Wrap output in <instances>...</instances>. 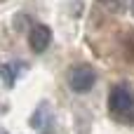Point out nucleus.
I'll list each match as a JSON object with an SVG mask.
<instances>
[{
    "label": "nucleus",
    "mask_w": 134,
    "mask_h": 134,
    "mask_svg": "<svg viewBox=\"0 0 134 134\" xmlns=\"http://www.w3.org/2000/svg\"><path fill=\"white\" fill-rule=\"evenodd\" d=\"M108 111L118 120H132L134 118V92L127 82H118L108 94Z\"/></svg>",
    "instance_id": "nucleus-1"
},
{
    "label": "nucleus",
    "mask_w": 134,
    "mask_h": 134,
    "mask_svg": "<svg viewBox=\"0 0 134 134\" xmlns=\"http://www.w3.org/2000/svg\"><path fill=\"white\" fill-rule=\"evenodd\" d=\"M97 5H99L104 12H111V14H115V12H120V9H122L125 0H97Z\"/></svg>",
    "instance_id": "nucleus-6"
},
{
    "label": "nucleus",
    "mask_w": 134,
    "mask_h": 134,
    "mask_svg": "<svg viewBox=\"0 0 134 134\" xmlns=\"http://www.w3.org/2000/svg\"><path fill=\"white\" fill-rule=\"evenodd\" d=\"M97 82V71L90 64H75L68 73V87L75 94H87Z\"/></svg>",
    "instance_id": "nucleus-2"
},
{
    "label": "nucleus",
    "mask_w": 134,
    "mask_h": 134,
    "mask_svg": "<svg viewBox=\"0 0 134 134\" xmlns=\"http://www.w3.org/2000/svg\"><path fill=\"white\" fill-rule=\"evenodd\" d=\"M130 12L134 14V0H130Z\"/></svg>",
    "instance_id": "nucleus-7"
},
{
    "label": "nucleus",
    "mask_w": 134,
    "mask_h": 134,
    "mask_svg": "<svg viewBox=\"0 0 134 134\" xmlns=\"http://www.w3.org/2000/svg\"><path fill=\"white\" fill-rule=\"evenodd\" d=\"M21 71H24V64H21V61H9V64H5V66L0 68V78H2V82H5V87H14Z\"/></svg>",
    "instance_id": "nucleus-5"
},
{
    "label": "nucleus",
    "mask_w": 134,
    "mask_h": 134,
    "mask_svg": "<svg viewBox=\"0 0 134 134\" xmlns=\"http://www.w3.org/2000/svg\"><path fill=\"white\" fill-rule=\"evenodd\" d=\"M42 134H52V132H42Z\"/></svg>",
    "instance_id": "nucleus-9"
},
{
    "label": "nucleus",
    "mask_w": 134,
    "mask_h": 134,
    "mask_svg": "<svg viewBox=\"0 0 134 134\" xmlns=\"http://www.w3.org/2000/svg\"><path fill=\"white\" fill-rule=\"evenodd\" d=\"M0 134H7V132H5V130H0Z\"/></svg>",
    "instance_id": "nucleus-8"
},
{
    "label": "nucleus",
    "mask_w": 134,
    "mask_h": 134,
    "mask_svg": "<svg viewBox=\"0 0 134 134\" xmlns=\"http://www.w3.org/2000/svg\"><path fill=\"white\" fill-rule=\"evenodd\" d=\"M47 122H52V106H49L47 101H42V104L35 108V113L31 115L28 125H31L33 130H40V127H45Z\"/></svg>",
    "instance_id": "nucleus-4"
},
{
    "label": "nucleus",
    "mask_w": 134,
    "mask_h": 134,
    "mask_svg": "<svg viewBox=\"0 0 134 134\" xmlns=\"http://www.w3.org/2000/svg\"><path fill=\"white\" fill-rule=\"evenodd\" d=\"M28 45L35 54H42L49 45H52V28L45 24H33L28 31Z\"/></svg>",
    "instance_id": "nucleus-3"
}]
</instances>
